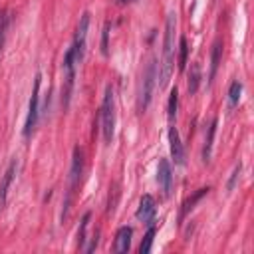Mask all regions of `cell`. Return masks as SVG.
<instances>
[{"mask_svg": "<svg viewBox=\"0 0 254 254\" xmlns=\"http://www.w3.org/2000/svg\"><path fill=\"white\" fill-rule=\"evenodd\" d=\"M175 28H177V14L169 12L165 20V38H163V58L159 65V89H165L171 73H173V64H175Z\"/></svg>", "mask_w": 254, "mask_h": 254, "instance_id": "1", "label": "cell"}, {"mask_svg": "<svg viewBox=\"0 0 254 254\" xmlns=\"http://www.w3.org/2000/svg\"><path fill=\"white\" fill-rule=\"evenodd\" d=\"M81 171H83V151L79 147L73 149V157H71V169H69V185H67V192L64 198V210H62V222L67 218L69 208H71V200L73 194L79 187V179H81Z\"/></svg>", "mask_w": 254, "mask_h": 254, "instance_id": "2", "label": "cell"}, {"mask_svg": "<svg viewBox=\"0 0 254 254\" xmlns=\"http://www.w3.org/2000/svg\"><path fill=\"white\" fill-rule=\"evenodd\" d=\"M99 119H101L103 141H105V145H109L113 141V133H115V95H113V87L111 85L105 87V95H103Z\"/></svg>", "mask_w": 254, "mask_h": 254, "instance_id": "3", "label": "cell"}, {"mask_svg": "<svg viewBox=\"0 0 254 254\" xmlns=\"http://www.w3.org/2000/svg\"><path fill=\"white\" fill-rule=\"evenodd\" d=\"M155 81H157V62L155 58L149 60L145 71H143V79H141V91H139V101H137V109L143 113L153 97V89H155Z\"/></svg>", "mask_w": 254, "mask_h": 254, "instance_id": "4", "label": "cell"}, {"mask_svg": "<svg viewBox=\"0 0 254 254\" xmlns=\"http://www.w3.org/2000/svg\"><path fill=\"white\" fill-rule=\"evenodd\" d=\"M40 83H42V73H36L32 95H30V105H28V117H26V125H24V137H30L34 133V129H36V123H38V115H40Z\"/></svg>", "mask_w": 254, "mask_h": 254, "instance_id": "5", "label": "cell"}, {"mask_svg": "<svg viewBox=\"0 0 254 254\" xmlns=\"http://www.w3.org/2000/svg\"><path fill=\"white\" fill-rule=\"evenodd\" d=\"M75 60H73V52L71 48L65 52L64 56V87H62V103L64 109H67L69 99H71V91H73V83H75Z\"/></svg>", "mask_w": 254, "mask_h": 254, "instance_id": "6", "label": "cell"}, {"mask_svg": "<svg viewBox=\"0 0 254 254\" xmlns=\"http://www.w3.org/2000/svg\"><path fill=\"white\" fill-rule=\"evenodd\" d=\"M87 30H89V12H83L75 30V38L71 44V52H73V60L75 64H81L83 56H85V38H87Z\"/></svg>", "mask_w": 254, "mask_h": 254, "instance_id": "7", "label": "cell"}, {"mask_svg": "<svg viewBox=\"0 0 254 254\" xmlns=\"http://www.w3.org/2000/svg\"><path fill=\"white\" fill-rule=\"evenodd\" d=\"M157 183H159L163 194L169 196L171 190H173V171H171V163L167 159H161L159 161V167H157Z\"/></svg>", "mask_w": 254, "mask_h": 254, "instance_id": "8", "label": "cell"}, {"mask_svg": "<svg viewBox=\"0 0 254 254\" xmlns=\"http://www.w3.org/2000/svg\"><path fill=\"white\" fill-rule=\"evenodd\" d=\"M169 147H171V157H173L175 165H185V147L181 143L177 127L169 129Z\"/></svg>", "mask_w": 254, "mask_h": 254, "instance_id": "9", "label": "cell"}, {"mask_svg": "<svg viewBox=\"0 0 254 254\" xmlns=\"http://www.w3.org/2000/svg\"><path fill=\"white\" fill-rule=\"evenodd\" d=\"M16 171H18V163L12 161V163L8 165V169H6V173H4L2 179H0V212L4 210L6 196H8V189H10V185H12L14 177H16Z\"/></svg>", "mask_w": 254, "mask_h": 254, "instance_id": "10", "label": "cell"}, {"mask_svg": "<svg viewBox=\"0 0 254 254\" xmlns=\"http://www.w3.org/2000/svg\"><path fill=\"white\" fill-rule=\"evenodd\" d=\"M155 198L151 196V194H143L141 196V202H139V208H137V218L141 220V222H153V218H155Z\"/></svg>", "mask_w": 254, "mask_h": 254, "instance_id": "11", "label": "cell"}, {"mask_svg": "<svg viewBox=\"0 0 254 254\" xmlns=\"http://www.w3.org/2000/svg\"><path fill=\"white\" fill-rule=\"evenodd\" d=\"M131 236H133V230L129 226H121L115 234V242H113V250L117 254H123L131 248Z\"/></svg>", "mask_w": 254, "mask_h": 254, "instance_id": "12", "label": "cell"}, {"mask_svg": "<svg viewBox=\"0 0 254 254\" xmlns=\"http://www.w3.org/2000/svg\"><path fill=\"white\" fill-rule=\"evenodd\" d=\"M220 60H222V42H220V40H214V44H212V52H210V73H208V83H212V79L216 77Z\"/></svg>", "mask_w": 254, "mask_h": 254, "instance_id": "13", "label": "cell"}, {"mask_svg": "<svg viewBox=\"0 0 254 254\" xmlns=\"http://www.w3.org/2000/svg\"><path fill=\"white\" fill-rule=\"evenodd\" d=\"M216 119L210 121L208 125V131H206V139H204V147H202V161L208 163L210 161V153H212V139H214V133H216Z\"/></svg>", "mask_w": 254, "mask_h": 254, "instance_id": "14", "label": "cell"}, {"mask_svg": "<svg viewBox=\"0 0 254 254\" xmlns=\"http://www.w3.org/2000/svg\"><path fill=\"white\" fill-rule=\"evenodd\" d=\"M208 190H210L208 187H202V189H198V190H196V192H194L190 198H187V200L183 202V208H181V220H183V218H185V216H187V214H189V212L194 208V204H196V202H198V200H200V198H202V196H204Z\"/></svg>", "mask_w": 254, "mask_h": 254, "instance_id": "15", "label": "cell"}, {"mask_svg": "<svg viewBox=\"0 0 254 254\" xmlns=\"http://www.w3.org/2000/svg\"><path fill=\"white\" fill-rule=\"evenodd\" d=\"M198 83H200V65L198 64H192L190 65V71H189V81H187V89H189L190 95L196 93Z\"/></svg>", "mask_w": 254, "mask_h": 254, "instance_id": "16", "label": "cell"}, {"mask_svg": "<svg viewBox=\"0 0 254 254\" xmlns=\"http://www.w3.org/2000/svg\"><path fill=\"white\" fill-rule=\"evenodd\" d=\"M240 93H242V83L240 81H232L230 83V89H228V105L230 107H236L238 105Z\"/></svg>", "mask_w": 254, "mask_h": 254, "instance_id": "17", "label": "cell"}, {"mask_svg": "<svg viewBox=\"0 0 254 254\" xmlns=\"http://www.w3.org/2000/svg\"><path fill=\"white\" fill-rule=\"evenodd\" d=\"M187 58H189V44H187V38L183 36L179 40V69L181 71L187 67Z\"/></svg>", "mask_w": 254, "mask_h": 254, "instance_id": "18", "label": "cell"}, {"mask_svg": "<svg viewBox=\"0 0 254 254\" xmlns=\"http://www.w3.org/2000/svg\"><path fill=\"white\" fill-rule=\"evenodd\" d=\"M155 234H157V230L151 226V228L147 230V234L143 236V242H141V246H139V252H141V254L151 252V246H153V238H155Z\"/></svg>", "mask_w": 254, "mask_h": 254, "instance_id": "19", "label": "cell"}, {"mask_svg": "<svg viewBox=\"0 0 254 254\" xmlns=\"http://www.w3.org/2000/svg\"><path fill=\"white\" fill-rule=\"evenodd\" d=\"M89 218H91V214L85 212L83 218H81V222H79V230H77V246H79V248H83V242H85V228H87Z\"/></svg>", "mask_w": 254, "mask_h": 254, "instance_id": "20", "label": "cell"}, {"mask_svg": "<svg viewBox=\"0 0 254 254\" xmlns=\"http://www.w3.org/2000/svg\"><path fill=\"white\" fill-rule=\"evenodd\" d=\"M177 105H179V91H177V87L175 89H171V95H169V119H175V115H177Z\"/></svg>", "mask_w": 254, "mask_h": 254, "instance_id": "21", "label": "cell"}, {"mask_svg": "<svg viewBox=\"0 0 254 254\" xmlns=\"http://www.w3.org/2000/svg\"><path fill=\"white\" fill-rule=\"evenodd\" d=\"M6 30H8V14H0V54L4 48V40H6Z\"/></svg>", "mask_w": 254, "mask_h": 254, "instance_id": "22", "label": "cell"}, {"mask_svg": "<svg viewBox=\"0 0 254 254\" xmlns=\"http://www.w3.org/2000/svg\"><path fill=\"white\" fill-rule=\"evenodd\" d=\"M107 38H109V24H105L103 28V40H101V52L107 56Z\"/></svg>", "mask_w": 254, "mask_h": 254, "instance_id": "23", "label": "cell"}, {"mask_svg": "<svg viewBox=\"0 0 254 254\" xmlns=\"http://www.w3.org/2000/svg\"><path fill=\"white\" fill-rule=\"evenodd\" d=\"M238 175H240V165H236V167H234V171H232V175H230V181H228V190H232V189H234V183H236Z\"/></svg>", "mask_w": 254, "mask_h": 254, "instance_id": "24", "label": "cell"}, {"mask_svg": "<svg viewBox=\"0 0 254 254\" xmlns=\"http://www.w3.org/2000/svg\"><path fill=\"white\" fill-rule=\"evenodd\" d=\"M121 4H131V2H135V0H119Z\"/></svg>", "mask_w": 254, "mask_h": 254, "instance_id": "25", "label": "cell"}]
</instances>
